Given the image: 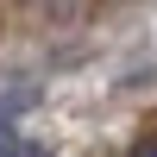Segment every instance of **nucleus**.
Wrapping results in <instances>:
<instances>
[{"label": "nucleus", "mask_w": 157, "mask_h": 157, "mask_svg": "<svg viewBox=\"0 0 157 157\" xmlns=\"http://www.w3.org/2000/svg\"><path fill=\"white\" fill-rule=\"evenodd\" d=\"M0 157H44V145H6Z\"/></svg>", "instance_id": "f257e3e1"}, {"label": "nucleus", "mask_w": 157, "mask_h": 157, "mask_svg": "<svg viewBox=\"0 0 157 157\" xmlns=\"http://www.w3.org/2000/svg\"><path fill=\"white\" fill-rule=\"evenodd\" d=\"M132 157H157V138H145V145H138V151H132Z\"/></svg>", "instance_id": "f03ea898"}, {"label": "nucleus", "mask_w": 157, "mask_h": 157, "mask_svg": "<svg viewBox=\"0 0 157 157\" xmlns=\"http://www.w3.org/2000/svg\"><path fill=\"white\" fill-rule=\"evenodd\" d=\"M0 151H6V132H0Z\"/></svg>", "instance_id": "7ed1b4c3"}]
</instances>
